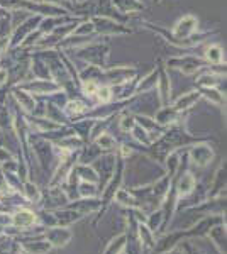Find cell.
<instances>
[{
  "mask_svg": "<svg viewBox=\"0 0 227 254\" xmlns=\"http://www.w3.org/2000/svg\"><path fill=\"white\" fill-rule=\"evenodd\" d=\"M98 93H100V98H104V100H107V98H109V90H100V92H98Z\"/></svg>",
  "mask_w": 227,
  "mask_h": 254,
  "instance_id": "6da1fadb",
  "label": "cell"
}]
</instances>
